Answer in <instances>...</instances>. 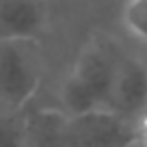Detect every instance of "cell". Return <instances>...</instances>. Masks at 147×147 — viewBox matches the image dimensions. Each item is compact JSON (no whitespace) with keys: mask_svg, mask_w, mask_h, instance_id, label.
<instances>
[{"mask_svg":"<svg viewBox=\"0 0 147 147\" xmlns=\"http://www.w3.org/2000/svg\"><path fill=\"white\" fill-rule=\"evenodd\" d=\"M48 76L41 39H0V110L22 115L37 102Z\"/></svg>","mask_w":147,"mask_h":147,"instance_id":"6da1fadb","label":"cell"},{"mask_svg":"<svg viewBox=\"0 0 147 147\" xmlns=\"http://www.w3.org/2000/svg\"><path fill=\"white\" fill-rule=\"evenodd\" d=\"M119 50L121 43L113 37L91 35L69 63L67 74L93 97L97 108H108Z\"/></svg>","mask_w":147,"mask_h":147,"instance_id":"7a4b0ae2","label":"cell"},{"mask_svg":"<svg viewBox=\"0 0 147 147\" xmlns=\"http://www.w3.org/2000/svg\"><path fill=\"white\" fill-rule=\"evenodd\" d=\"M67 132L71 147H130L136 141L134 119H128L110 108H97L69 117Z\"/></svg>","mask_w":147,"mask_h":147,"instance_id":"3957f363","label":"cell"},{"mask_svg":"<svg viewBox=\"0 0 147 147\" xmlns=\"http://www.w3.org/2000/svg\"><path fill=\"white\" fill-rule=\"evenodd\" d=\"M108 108L134 121L147 110V61L143 52L121 46Z\"/></svg>","mask_w":147,"mask_h":147,"instance_id":"277c9868","label":"cell"},{"mask_svg":"<svg viewBox=\"0 0 147 147\" xmlns=\"http://www.w3.org/2000/svg\"><path fill=\"white\" fill-rule=\"evenodd\" d=\"M52 7V0H0V39L46 41Z\"/></svg>","mask_w":147,"mask_h":147,"instance_id":"5b68a950","label":"cell"},{"mask_svg":"<svg viewBox=\"0 0 147 147\" xmlns=\"http://www.w3.org/2000/svg\"><path fill=\"white\" fill-rule=\"evenodd\" d=\"M67 119L52 104L30 106L26 110V147H71Z\"/></svg>","mask_w":147,"mask_h":147,"instance_id":"8992f818","label":"cell"},{"mask_svg":"<svg viewBox=\"0 0 147 147\" xmlns=\"http://www.w3.org/2000/svg\"><path fill=\"white\" fill-rule=\"evenodd\" d=\"M117 20L134 43L147 48V0H119Z\"/></svg>","mask_w":147,"mask_h":147,"instance_id":"52a82bcc","label":"cell"},{"mask_svg":"<svg viewBox=\"0 0 147 147\" xmlns=\"http://www.w3.org/2000/svg\"><path fill=\"white\" fill-rule=\"evenodd\" d=\"M0 147H26V113L0 110Z\"/></svg>","mask_w":147,"mask_h":147,"instance_id":"ba28073f","label":"cell"},{"mask_svg":"<svg viewBox=\"0 0 147 147\" xmlns=\"http://www.w3.org/2000/svg\"><path fill=\"white\" fill-rule=\"evenodd\" d=\"M136 145L138 147H147V110L143 113L141 117H136Z\"/></svg>","mask_w":147,"mask_h":147,"instance_id":"9c48e42d","label":"cell"},{"mask_svg":"<svg viewBox=\"0 0 147 147\" xmlns=\"http://www.w3.org/2000/svg\"><path fill=\"white\" fill-rule=\"evenodd\" d=\"M56 0H52V5H54ZM63 5L67 7H89V5H95V2H100V0H61Z\"/></svg>","mask_w":147,"mask_h":147,"instance_id":"30bf717a","label":"cell"},{"mask_svg":"<svg viewBox=\"0 0 147 147\" xmlns=\"http://www.w3.org/2000/svg\"><path fill=\"white\" fill-rule=\"evenodd\" d=\"M141 52H143V56H145V61H147V48H143Z\"/></svg>","mask_w":147,"mask_h":147,"instance_id":"8fae6325","label":"cell"},{"mask_svg":"<svg viewBox=\"0 0 147 147\" xmlns=\"http://www.w3.org/2000/svg\"><path fill=\"white\" fill-rule=\"evenodd\" d=\"M130 147H138V145H136V143H132V145H130Z\"/></svg>","mask_w":147,"mask_h":147,"instance_id":"7c38bea8","label":"cell"}]
</instances>
